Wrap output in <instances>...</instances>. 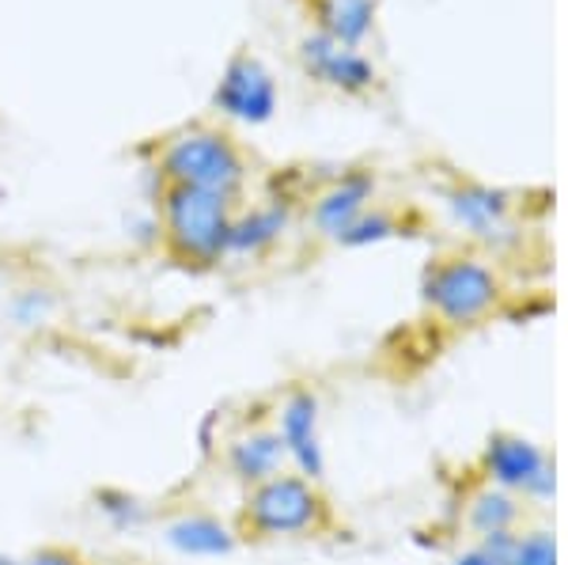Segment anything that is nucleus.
Masks as SVG:
<instances>
[{"instance_id": "f257e3e1", "label": "nucleus", "mask_w": 568, "mask_h": 565, "mask_svg": "<svg viewBox=\"0 0 568 565\" xmlns=\"http://www.w3.org/2000/svg\"><path fill=\"white\" fill-rule=\"evenodd\" d=\"M235 202L194 186H163L160 232L182 266H216L227 259V228Z\"/></svg>"}, {"instance_id": "f03ea898", "label": "nucleus", "mask_w": 568, "mask_h": 565, "mask_svg": "<svg viewBox=\"0 0 568 565\" xmlns=\"http://www.w3.org/2000/svg\"><path fill=\"white\" fill-rule=\"evenodd\" d=\"M329 521L326 497L318 494V482L296 471L258 482L243 490L240 501V535L254 539H300V535L323 532Z\"/></svg>"}, {"instance_id": "7ed1b4c3", "label": "nucleus", "mask_w": 568, "mask_h": 565, "mask_svg": "<svg viewBox=\"0 0 568 565\" xmlns=\"http://www.w3.org/2000/svg\"><path fill=\"white\" fill-rule=\"evenodd\" d=\"M160 175L168 186H194L235 202L246 182V163L232 137L216 130H186L163 149Z\"/></svg>"}, {"instance_id": "20e7f679", "label": "nucleus", "mask_w": 568, "mask_h": 565, "mask_svg": "<svg viewBox=\"0 0 568 565\" xmlns=\"http://www.w3.org/2000/svg\"><path fill=\"white\" fill-rule=\"evenodd\" d=\"M420 296L433 312L452 326H470L485 319L500 300V281L478 259L436 262L420 281Z\"/></svg>"}, {"instance_id": "39448f33", "label": "nucleus", "mask_w": 568, "mask_h": 565, "mask_svg": "<svg viewBox=\"0 0 568 565\" xmlns=\"http://www.w3.org/2000/svg\"><path fill=\"white\" fill-rule=\"evenodd\" d=\"M323 406L318 395L307 387H292L288 395L273 406V433L281 436L284 455H288V471L304 475L311 482H323L326 475V452H323Z\"/></svg>"}, {"instance_id": "423d86ee", "label": "nucleus", "mask_w": 568, "mask_h": 565, "mask_svg": "<svg viewBox=\"0 0 568 565\" xmlns=\"http://www.w3.org/2000/svg\"><path fill=\"white\" fill-rule=\"evenodd\" d=\"M481 467H485V475L493 478V486L508 490V494H527L535 501L554 497V486H557L554 467H549L546 455L530 441H524V436H511V433L489 436Z\"/></svg>"}, {"instance_id": "0eeeda50", "label": "nucleus", "mask_w": 568, "mask_h": 565, "mask_svg": "<svg viewBox=\"0 0 568 565\" xmlns=\"http://www.w3.org/2000/svg\"><path fill=\"white\" fill-rule=\"evenodd\" d=\"M213 103L216 111H224L235 122L262 125L277 111V84H273L270 69L258 58L240 53V58L227 61L224 77H220V84L213 91Z\"/></svg>"}, {"instance_id": "6e6552de", "label": "nucleus", "mask_w": 568, "mask_h": 565, "mask_svg": "<svg viewBox=\"0 0 568 565\" xmlns=\"http://www.w3.org/2000/svg\"><path fill=\"white\" fill-rule=\"evenodd\" d=\"M216 460L224 463V475L240 490H251L258 482L288 471V455H284V444L273 433V425H243L240 433L224 436Z\"/></svg>"}, {"instance_id": "1a4fd4ad", "label": "nucleus", "mask_w": 568, "mask_h": 565, "mask_svg": "<svg viewBox=\"0 0 568 565\" xmlns=\"http://www.w3.org/2000/svg\"><path fill=\"white\" fill-rule=\"evenodd\" d=\"M160 539L171 554L194 562H220L232 558L240 546V527L227 524L216 513H201V508H182L160 524Z\"/></svg>"}, {"instance_id": "9d476101", "label": "nucleus", "mask_w": 568, "mask_h": 565, "mask_svg": "<svg viewBox=\"0 0 568 565\" xmlns=\"http://www.w3.org/2000/svg\"><path fill=\"white\" fill-rule=\"evenodd\" d=\"M304 65L311 77H318L323 84H334L342 91H364L375 80V69L364 53H356L353 46L329 39V34H311L304 42Z\"/></svg>"}, {"instance_id": "9b49d317", "label": "nucleus", "mask_w": 568, "mask_h": 565, "mask_svg": "<svg viewBox=\"0 0 568 565\" xmlns=\"http://www.w3.org/2000/svg\"><path fill=\"white\" fill-rule=\"evenodd\" d=\"M372 190H375V182L372 175H364V171H353V175H345L342 182H334L315 202V228L323 235H329V240H342V235L368 213Z\"/></svg>"}, {"instance_id": "f8f14e48", "label": "nucleus", "mask_w": 568, "mask_h": 565, "mask_svg": "<svg viewBox=\"0 0 568 565\" xmlns=\"http://www.w3.org/2000/svg\"><path fill=\"white\" fill-rule=\"evenodd\" d=\"M288 205L273 202V205H254L246 213L232 216V228H227V259H254V254H265L273 243L288 232Z\"/></svg>"}, {"instance_id": "ddd939ff", "label": "nucleus", "mask_w": 568, "mask_h": 565, "mask_svg": "<svg viewBox=\"0 0 568 565\" xmlns=\"http://www.w3.org/2000/svg\"><path fill=\"white\" fill-rule=\"evenodd\" d=\"M452 216L478 240H504L508 235V202L485 186H463L452 194Z\"/></svg>"}, {"instance_id": "4468645a", "label": "nucleus", "mask_w": 568, "mask_h": 565, "mask_svg": "<svg viewBox=\"0 0 568 565\" xmlns=\"http://www.w3.org/2000/svg\"><path fill=\"white\" fill-rule=\"evenodd\" d=\"M91 505H95L99 521H103L110 532H122V535L144 532V527H152L155 521L149 501L125 486H99L95 494H91Z\"/></svg>"}, {"instance_id": "2eb2a0df", "label": "nucleus", "mask_w": 568, "mask_h": 565, "mask_svg": "<svg viewBox=\"0 0 568 565\" xmlns=\"http://www.w3.org/2000/svg\"><path fill=\"white\" fill-rule=\"evenodd\" d=\"M516 521H519L516 497L500 486H489V490H481V494H474L470 508H466V524H470V532L481 535V539L500 535V532H516Z\"/></svg>"}, {"instance_id": "dca6fc26", "label": "nucleus", "mask_w": 568, "mask_h": 565, "mask_svg": "<svg viewBox=\"0 0 568 565\" xmlns=\"http://www.w3.org/2000/svg\"><path fill=\"white\" fill-rule=\"evenodd\" d=\"M58 307L61 304H58V293H53V289L23 285L4 300V319L16 326V331L39 334L53 323V319H58Z\"/></svg>"}, {"instance_id": "f3484780", "label": "nucleus", "mask_w": 568, "mask_h": 565, "mask_svg": "<svg viewBox=\"0 0 568 565\" xmlns=\"http://www.w3.org/2000/svg\"><path fill=\"white\" fill-rule=\"evenodd\" d=\"M326 34L345 46L361 42L372 27V0H329L326 12Z\"/></svg>"}, {"instance_id": "a211bd4d", "label": "nucleus", "mask_w": 568, "mask_h": 565, "mask_svg": "<svg viewBox=\"0 0 568 565\" xmlns=\"http://www.w3.org/2000/svg\"><path fill=\"white\" fill-rule=\"evenodd\" d=\"M508 565H557V543L549 532L516 535V551H511Z\"/></svg>"}, {"instance_id": "6ab92c4d", "label": "nucleus", "mask_w": 568, "mask_h": 565, "mask_svg": "<svg viewBox=\"0 0 568 565\" xmlns=\"http://www.w3.org/2000/svg\"><path fill=\"white\" fill-rule=\"evenodd\" d=\"M394 232H398V224H394L387 213H364L361 221H356L349 232L342 235V243H345V248H368V243L390 240Z\"/></svg>"}, {"instance_id": "aec40b11", "label": "nucleus", "mask_w": 568, "mask_h": 565, "mask_svg": "<svg viewBox=\"0 0 568 565\" xmlns=\"http://www.w3.org/2000/svg\"><path fill=\"white\" fill-rule=\"evenodd\" d=\"M8 565H88V558L72 546H61V543H45V546H34V551L20 554V558H8Z\"/></svg>"}, {"instance_id": "412c9836", "label": "nucleus", "mask_w": 568, "mask_h": 565, "mask_svg": "<svg viewBox=\"0 0 568 565\" xmlns=\"http://www.w3.org/2000/svg\"><path fill=\"white\" fill-rule=\"evenodd\" d=\"M194 436H197V452L205 455V460H216L220 444H224V436H220V414H216V410H213V414L201 417Z\"/></svg>"}, {"instance_id": "4be33fe9", "label": "nucleus", "mask_w": 568, "mask_h": 565, "mask_svg": "<svg viewBox=\"0 0 568 565\" xmlns=\"http://www.w3.org/2000/svg\"><path fill=\"white\" fill-rule=\"evenodd\" d=\"M130 240L141 243V248H149V243H160L163 232H160V216H136V221H130Z\"/></svg>"}, {"instance_id": "5701e85b", "label": "nucleus", "mask_w": 568, "mask_h": 565, "mask_svg": "<svg viewBox=\"0 0 568 565\" xmlns=\"http://www.w3.org/2000/svg\"><path fill=\"white\" fill-rule=\"evenodd\" d=\"M452 565H508V562H500L497 554H489L485 546H474V551H463Z\"/></svg>"}, {"instance_id": "b1692460", "label": "nucleus", "mask_w": 568, "mask_h": 565, "mask_svg": "<svg viewBox=\"0 0 568 565\" xmlns=\"http://www.w3.org/2000/svg\"><path fill=\"white\" fill-rule=\"evenodd\" d=\"M0 565H8V554H0Z\"/></svg>"}]
</instances>
